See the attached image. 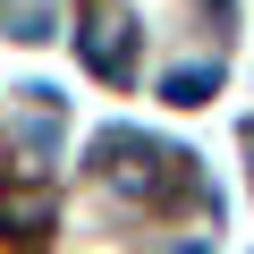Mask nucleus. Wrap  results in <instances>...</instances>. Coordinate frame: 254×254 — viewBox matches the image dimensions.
Returning a JSON list of instances; mask_svg holds the SVG:
<instances>
[{"label":"nucleus","instance_id":"4","mask_svg":"<svg viewBox=\"0 0 254 254\" xmlns=\"http://www.w3.org/2000/svg\"><path fill=\"white\" fill-rule=\"evenodd\" d=\"M212 85H220V68H170V85H161V93H170L178 110H195V102H212Z\"/></svg>","mask_w":254,"mask_h":254},{"label":"nucleus","instance_id":"3","mask_svg":"<svg viewBox=\"0 0 254 254\" xmlns=\"http://www.w3.org/2000/svg\"><path fill=\"white\" fill-rule=\"evenodd\" d=\"M0 229H9V237H43L51 229V203L43 195H0Z\"/></svg>","mask_w":254,"mask_h":254},{"label":"nucleus","instance_id":"2","mask_svg":"<svg viewBox=\"0 0 254 254\" xmlns=\"http://www.w3.org/2000/svg\"><path fill=\"white\" fill-rule=\"evenodd\" d=\"M85 68H93V76H110V85H127V68H136V26H127V17L85 26Z\"/></svg>","mask_w":254,"mask_h":254},{"label":"nucleus","instance_id":"1","mask_svg":"<svg viewBox=\"0 0 254 254\" xmlns=\"http://www.w3.org/2000/svg\"><path fill=\"white\" fill-rule=\"evenodd\" d=\"M93 153H102V178H119L127 195H161V178H170V161H178V153H161V144H144V136H127V127L102 136Z\"/></svg>","mask_w":254,"mask_h":254}]
</instances>
